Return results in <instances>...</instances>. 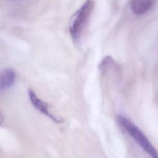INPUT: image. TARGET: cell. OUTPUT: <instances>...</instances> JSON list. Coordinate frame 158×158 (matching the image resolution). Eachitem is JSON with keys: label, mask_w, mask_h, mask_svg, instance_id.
Here are the masks:
<instances>
[{"label": "cell", "mask_w": 158, "mask_h": 158, "mask_svg": "<svg viewBox=\"0 0 158 158\" xmlns=\"http://www.w3.org/2000/svg\"><path fill=\"white\" fill-rule=\"evenodd\" d=\"M28 94L29 99L31 102V104L38 111L41 112L43 114L46 115L48 117H49L50 119L52 120L55 122L60 123L63 122L62 118H59L56 117L51 112H50V111L49 110L48 104L44 101H43L40 98H39L33 91H32L31 89H28Z\"/></svg>", "instance_id": "3957f363"}, {"label": "cell", "mask_w": 158, "mask_h": 158, "mask_svg": "<svg viewBox=\"0 0 158 158\" xmlns=\"http://www.w3.org/2000/svg\"><path fill=\"white\" fill-rule=\"evenodd\" d=\"M93 6V0H86L71 17L69 31L73 40H77L80 38L88 21Z\"/></svg>", "instance_id": "7a4b0ae2"}, {"label": "cell", "mask_w": 158, "mask_h": 158, "mask_svg": "<svg viewBox=\"0 0 158 158\" xmlns=\"http://www.w3.org/2000/svg\"><path fill=\"white\" fill-rule=\"evenodd\" d=\"M16 79L15 72L10 68L4 69L0 75V89L1 91L10 88L14 85Z\"/></svg>", "instance_id": "277c9868"}, {"label": "cell", "mask_w": 158, "mask_h": 158, "mask_svg": "<svg viewBox=\"0 0 158 158\" xmlns=\"http://www.w3.org/2000/svg\"><path fill=\"white\" fill-rule=\"evenodd\" d=\"M155 0H131L130 7L135 15L147 12L153 6Z\"/></svg>", "instance_id": "5b68a950"}, {"label": "cell", "mask_w": 158, "mask_h": 158, "mask_svg": "<svg viewBox=\"0 0 158 158\" xmlns=\"http://www.w3.org/2000/svg\"><path fill=\"white\" fill-rule=\"evenodd\" d=\"M117 120L122 127L147 154L153 158H158V152L138 127L122 115L117 116Z\"/></svg>", "instance_id": "6da1fadb"}]
</instances>
